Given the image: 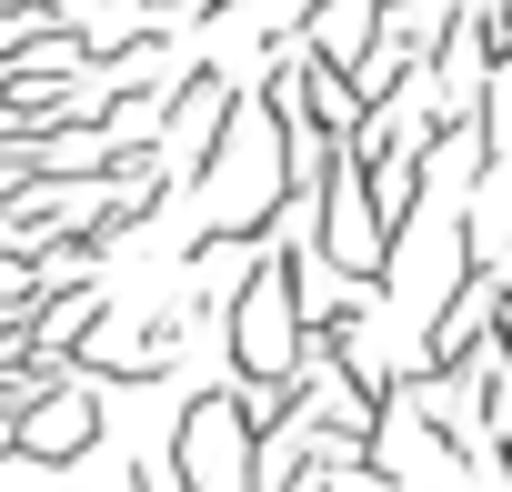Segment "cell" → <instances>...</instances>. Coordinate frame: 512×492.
<instances>
[{"label":"cell","mask_w":512,"mask_h":492,"mask_svg":"<svg viewBox=\"0 0 512 492\" xmlns=\"http://www.w3.org/2000/svg\"><path fill=\"white\" fill-rule=\"evenodd\" d=\"M292 362H302V262L272 252L231 302V372H241V392H272V382H292Z\"/></svg>","instance_id":"6da1fadb"},{"label":"cell","mask_w":512,"mask_h":492,"mask_svg":"<svg viewBox=\"0 0 512 492\" xmlns=\"http://www.w3.org/2000/svg\"><path fill=\"white\" fill-rule=\"evenodd\" d=\"M251 422H241V392H201L181 412V442H171V482L181 492H251Z\"/></svg>","instance_id":"7a4b0ae2"},{"label":"cell","mask_w":512,"mask_h":492,"mask_svg":"<svg viewBox=\"0 0 512 492\" xmlns=\"http://www.w3.org/2000/svg\"><path fill=\"white\" fill-rule=\"evenodd\" d=\"M91 442H101V382H51V392L11 382V452L21 462H81Z\"/></svg>","instance_id":"3957f363"},{"label":"cell","mask_w":512,"mask_h":492,"mask_svg":"<svg viewBox=\"0 0 512 492\" xmlns=\"http://www.w3.org/2000/svg\"><path fill=\"white\" fill-rule=\"evenodd\" d=\"M221 101H231V91H221V81H211V71H201V81H181V91H171V141H191V181H201V171H211V131H221Z\"/></svg>","instance_id":"277c9868"}]
</instances>
